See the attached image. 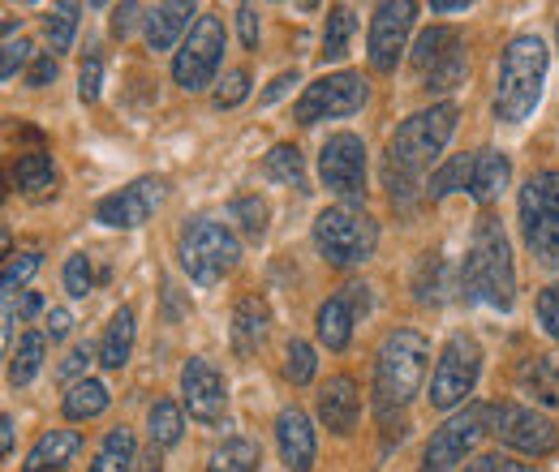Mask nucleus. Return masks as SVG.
Returning a JSON list of instances; mask_svg holds the SVG:
<instances>
[{"instance_id":"6ab92c4d","label":"nucleus","mask_w":559,"mask_h":472,"mask_svg":"<svg viewBox=\"0 0 559 472\" xmlns=\"http://www.w3.org/2000/svg\"><path fill=\"white\" fill-rule=\"evenodd\" d=\"M319 421L336 434V438H345L357 429V416H361V391H357V383H353L349 374H336V378H328L323 383V391H319Z\"/></svg>"},{"instance_id":"c85d7f7f","label":"nucleus","mask_w":559,"mask_h":472,"mask_svg":"<svg viewBox=\"0 0 559 472\" xmlns=\"http://www.w3.org/2000/svg\"><path fill=\"white\" fill-rule=\"evenodd\" d=\"M263 177L276 181V185H288L297 194H310L306 190V164H301V150L293 142H276L267 155H263Z\"/></svg>"},{"instance_id":"9d476101","label":"nucleus","mask_w":559,"mask_h":472,"mask_svg":"<svg viewBox=\"0 0 559 472\" xmlns=\"http://www.w3.org/2000/svg\"><path fill=\"white\" fill-rule=\"evenodd\" d=\"M224 48H228V31L215 13H203L194 22V31L186 35V44L173 52V82L186 90V95H199L207 90L219 73V61H224Z\"/></svg>"},{"instance_id":"a19ab883","label":"nucleus","mask_w":559,"mask_h":472,"mask_svg":"<svg viewBox=\"0 0 559 472\" xmlns=\"http://www.w3.org/2000/svg\"><path fill=\"white\" fill-rule=\"evenodd\" d=\"M35 270H39V254H35V250H26V254H9V258H4V270H0L4 301H13V296L35 279Z\"/></svg>"},{"instance_id":"f257e3e1","label":"nucleus","mask_w":559,"mask_h":472,"mask_svg":"<svg viewBox=\"0 0 559 472\" xmlns=\"http://www.w3.org/2000/svg\"><path fill=\"white\" fill-rule=\"evenodd\" d=\"M456 121H461V108L452 99H443L396 125V134L388 137V150H383V185L392 194V206L409 210L426 194L421 177H426V168L439 164L443 146L456 134Z\"/></svg>"},{"instance_id":"f03ea898","label":"nucleus","mask_w":559,"mask_h":472,"mask_svg":"<svg viewBox=\"0 0 559 472\" xmlns=\"http://www.w3.org/2000/svg\"><path fill=\"white\" fill-rule=\"evenodd\" d=\"M456 292L474 305H490L508 314L516 305V263H512V241L495 215H483L474 223V241L465 250V263L456 270Z\"/></svg>"},{"instance_id":"a18cd8bd","label":"nucleus","mask_w":559,"mask_h":472,"mask_svg":"<svg viewBox=\"0 0 559 472\" xmlns=\"http://www.w3.org/2000/svg\"><path fill=\"white\" fill-rule=\"evenodd\" d=\"M534 314H538V327L559 343V283H547L534 301Z\"/></svg>"},{"instance_id":"3c124183","label":"nucleus","mask_w":559,"mask_h":472,"mask_svg":"<svg viewBox=\"0 0 559 472\" xmlns=\"http://www.w3.org/2000/svg\"><path fill=\"white\" fill-rule=\"evenodd\" d=\"M57 73H61V65H57V57H52V52H39V57H35V65H31V77H26V82H31L35 90H39V86L57 82Z\"/></svg>"},{"instance_id":"2f4dec72","label":"nucleus","mask_w":559,"mask_h":472,"mask_svg":"<svg viewBox=\"0 0 559 472\" xmlns=\"http://www.w3.org/2000/svg\"><path fill=\"white\" fill-rule=\"evenodd\" d=\"M353 31H357V13H353L349 4H336V9H328V22H323V61H345L349 57V39Z\"/></svg>"},{"instance_id":"5fc2aeb1","label":"nucleus","mask_w":559,"mask_h":472,"mask_svg":"<svg viewBox=\"0 0 559 472\" xmlns=\"http://www.w3.org/2000/svg\"><path fill=\"white\" fill-rule=\"evenodd\" d=\"M39 310H44V296H39V292H22V301H17V314H22V318H35Z\"/></svg>"},{"instance_id":"0eeeda50","label":"nucleus","mask_w":559,"mask_h":472,"mask_svg":"<svg viewBox=\"0 0 559 472\" xmlns=\"http://www.w3.org/2000/svg\"><path fill=\"white\" fill-rule=\"evenodd\" d=\"M521 232H525V245L530 254L538 258V267L559 270V172L556 168H543L534 172L525 185H521Z\"/></svg>"},{"instance_id":"a211bd4d","label":"nucleus","mask_w":559,"mask_h":472,"mask_svg":"<svg viewBox=\"0 0 559 472\" xmlns=\"http://www.w3.org/2000/svg\"><path fill=\"white\" fill-rule=\"evenodd\" d=\"M199 17H203V13H199L194 4H186V0H168V4L146 9V17H142L146 48H151V52H173V48H181Z\"/></svg>"},{"instance_id":"5701e85b","label":"nucleus","mask_w":559,"mask_h":472,"mask_svg":"<svg viewBox=\"0 0 559 472\" xmlns=\"http://www.w3.org/2000/svg\"><path fill=\"white\" fill-rule=\"evenodd\" d=\"M134 339H139V318H134L130 305H121L108 318V331L99 339V365L104 370H126L130 356H134Z\"/></svg>"},{"instance_id":"1a4fd4ad","label":"nucleus","mask_w":559,"mask_h":472,"mask_svg":"<svg viewBox=\"0 0 559 472\" xmlns=\"http://www.w3.org/2000/svg\"><path fill=\"white\" fill-rule=\"evenodd\" d=\"M366 99H370V82H366L361 73H353V69L323 73V77H314V82L301 90V99L293 104V121H297L301 130H310V125H319V121H341V117L361 112Z\"/></svg>"},{"instance_id":"4d7b16f0","label":"nucleus","mask_w":559,"mask_h":472,"mask_svg":"<svg viewBox=\"0 0 559 472\" xmlns=\"http://www.w3.org/2000/svg\"><path fill=\"white\" fill-rule=\"evenodd\" d=\"M461 472H503V460L499 456H483V460H474V464H465Z\"/></svg>"},{"instance_id":"c756f323","label":"nucleus","mask_w":559,"mask_h":472,"mask_svg":"<svg viewBox=\"0 0 559 472\" xmlns=\"http://www.w3.org/2000/svg\"><path fill=\"white\" fill-rule=\"evenodd\" d=\"M44 356H48V336L44 331H26V336L17 339L13 356H9V383L13 387L35 383V374L44 370Z\"/></svg>"},{"instance_id":"79ce46f5","label":"nucleus","mask_w":559,"mask_h":472,"mask_svg":"<svg viewBox=\"0 0 559 472\" xmlns=\"http://www.w3.org/2000/svg\"><path fill=\"white\" fill-rule=\"evenodd\" d=\"M241 99H250V69H228L215 82V108H237Z\"/></svg>"},{"instance_id":"dca6fc26","label":"nucleus","mask_w":559,"mask_h":472,"mask_svg":"<svg viewBox=\"0 0 559 472\" xmlns=\"http://www.w3.org/2000/svg\"><path fill=\"white\" fill-rule=\"evenodd\" d=\"M181 408L194 421H203V425H215L224 416V408H228V383H224V374L211 365L207 356H190L181 365Z\"/></svg>"},{"instance_id":"603ef678","label":"nucleus","mask_w":559,"mask_h":472,"mask_svg":"<svg viewBox=\"0 0 559 472\" xmlns=\"http://www.w3.org/2000/svg\"><path fill=\"white\" fill-rule=\"evenodd\" d=\"M297 82H301V73H297V69H288V73H280L276 82H272V86H267V90L259 95V104H263V108H272V104H276V99H284V95H288V90H293Z\"/></svg>"},{"instance_id":"7c9ffc66","label":"nucleus","mask_w":559,"mask_h":472,"mask_svg":"<svg viewBox=\"0 0 559 472\" xmlns=\"http://www.w3.org/2000/svg\"><path fill=\"white\" fill-rule=\"evenodd\" d=\"M108 404H112V391H108L99 378H82L78 387L66 391V400H61L70 421H95V416L108 412Z\"/></svg>"},{"instance_id":"cd10ccee","label":"nucleus","mask_w":559,"mask_h":472,"mask_svg":"<svg viewBox=\"0 0 559 472\" xmlns=\"http://www.w3.org/2000/svg\"><path fill=\"white\" fill-rule=\"evenodd\" d=\"M516 383L525 396H534L543 404H559V365L551 356H525L516 370Z\"/></svg>"},{"instance_id":"de8ad7c7","label":"nucleus","mask_w":559,"mask_h":472,"mask_svg":"<svg viewBox=\"0 0 559 472\" xmlns=\"http://www.w3.org/2000/svg\"><path fill=\"white\" fill-rule=\"evenodd\" d=\"M31 61V44L17 35V39H4V65H0V77L4 82H13L17 77V69Z\"/></svg>"},{"instance_id":"4be33fe9","label":"nucleus","mask_w":559,"mask_h":472,"mask_svg":"<svg viewBox=\"0 0 559 472\" xmlns=\"http://www.w3.org/2000/svg\"><path fill=\"white\" fill-rule=\"evenodd\" d=\"M353 323H357V314H353L349 296L336 292V296H328V301L319 305V314H314V336H319V343H323L328 352H345L353 343Z\"/></svg>"},{"instance_id":"f8f14e48","label":"nucleus","mask_w":559,"mask_h":472,"mask_svg":"<svg viewBox=\"0 0 559 472\" xmlns=\"http://www.w3.org/2000/svg\"><path fill=\"white\" fill-rule=\"evenodd\" d=\"M319 181L345 206L366 203V142L349 130L328 137L319 146Z\"/></svg>"},{"instance_id":"7ed1b4c3","label":"nucleus","mask_w":559,"mask_h":472,"mask_svg":"<svg viewBox=\"0 0 559 472\" xmlns=\"http://www.w3.org/2000/svg\"><path fill=\"white\" fill-rule=\"evenodd\" d=\"M430 365V339L414 327L388 331L374 352V412L379 421H392V412H405L421 391Z\"/></svg>"},{"instance_id":"f704fd0d","label":"nucleus","mask_w":559,"mask_h":472,"mask_svg":"<svg viewBox=\"0 0 559 472\" xmlns=\"http://www.w3.org/2000/svg\"><path fill=\"white\" fill-rule=\"evenodd\" d=\"M465 77H469V57H465V44H456L439 65L426 73V90L430 95H448V90L465 86Z\"/></svg>"},{"instance_id":"20e7f679","label":"nucleus","mask_w":559,"mask_h":472,"mask_svg":"<svg viewBox=\"0 0 559 472\" xmlns=\"http://www.w3.org/2000/svg\"><path fill=\"white\" fill-rule=\"evenodd\" d=\"M547 44L538 35H516L503 48L499 61V86H495V121L503 125H525L534 108L543 104L547 86Z\"/></svg>"},{"instance_id":"864d4df0","label":"nucleus","mask_w":559,"mask_h":472,"mask_svg":"<svg viewBox=\"0 0 559 472\" xmlns=\"http://www.w3.org/2000/svg\"><path fill=\"white\" fill-rule=\"evenodd\" d=\"M139 13H142L139 4H117V9H112V35H117V39H126V35L134 31Z\"/></svg>"},{"instance_id":"72a5a7b5","label":"nucleus","mask_w":559,"mask_h":472,"mask_svg":"<svg viewBox=\"0 0 559 472\" xmlns=\"http://www.w3.org/2000/svg\"><path fill=\"white\" fill-rule=\"evenodd\" d=\"M469 177H474V155H456V159H448L439 172H430L426 198H430V203H443L448 194L469 190Z\"/></svg>"},{"instance_id":"c03bdc74","label":"nucleus","mask_w":559,"mask_h":472,"mask_svg":"<svg viewBox=\"0 0 559 472\" xmlns=\"http://www.w3.org/2000/svg\"><path fill=\"white\" fill-rule=\"evenodd\" d=\"M91 283H95L91 258H86V254H70V258H66V292H70L73 301H82V296L91 292Z\"/></svg>"},{"instance_id":"37998d69","label":"nucleus","mask_w":559,"mask_h":472,"mask_svg":"<svg viewBox=\"0 0 559 472\" xmlns=\"http://www.w3.org/2000/svg\"><path fill=\"white\" fill-rule=\"evenodd\" d=\"M91 361H95V348H91V343H73L70 352H66V361L57 365V378H61L66 387H78V383L86 378Z\"/></svg>"},{"instance_id":"423d86ee","label":"nucleus","mask_w":559,"mask_h":472,"mask_svg":"<svg viewBox=\"0 0 559 472\" xmlns=\"http://www.w3.org/2000/svg\"><path fill=\"white\" fill-rule=\"evenodd\" d=\"M177 263H181V270L199 288H211L228 270H237V263H241V241H237V232L228 223L186 219V228L177 232Z\"/></svg>"},{"instance_id":"9b49d317","label":"nucleus","mask_w":559,"mask_h":472,"mask_svg":"<svg viewBox=\"0 0 559 472\" xmlns=\"http://www.w3.org/2000/svg\"><path fill=\"white\" fill-rule=\"evenodd\" d=\"M483 434H490V404L461 408L456 416H448V421L430 434V443H426V451H421V472L461 469L465 456L478 447Z\"/></svg>"},{"instance_id":"13d9d810","label":"nucleus","mask_w":559,"mask_h":472,"mask_svg":"<svg viewBox=\"0 0 559 472\" xmlns=\"http://www.w3.org/2000/svg\"><path fill=\"white\" fill-rule=\"evenodd\" d=\"M134 472H164V460H159V451L151 447L146 456H139V464H134Z\"/></svg>"},{"instance_id":"052dcab7","label":"nucleus","mask_w":559,"mask_h":472,"mask_svg":"<svg viewBox=\"0 0 559 472\" xmlns=\"http://www.w3.org/2000/svg\"><path fill=\"white\" fill-rule=\"evenodd\" d=\"M503 472H530L525 464H512V460H503Z\"/></svg>"},{"instance_id":"412c9836","label":"nucleus","mask_w":559,"mask_h":472,"mask_svg":"<svg viewBox=\"0 0 559 472\" xmlns=\"http://www.w3.org/2000/svg\"><path fill=\"white\" fill-rule=\"evenodd\" d=\"M82 451V434L78 429H48L31 451L22 472H61L73 464V456Z\"/></svg>"},{"instance_id":"ddd939ff","label":"nucleus","mask_w":559,"mask_h":472,"mask_svg":"<svg viewBox=\"0 0 559 472\" xmlns=\"http://www.w3.org/2000/svg\"><path fill=\"white\" fill-rule=\"evenodd\" d=\"M490 434L508 447L521 451L530 460H543L559 447V425L551 416H543L538 408L525 404H490Z\"/></svg>"},{"instance_id":"09e8293b","label":"nucleus","mask_w":559,"mask_h":472,"mask_svg":"<svg viewBox=\"0 0 559 472\" xmlns=\"http://www.w3.org/2000/svg\"><path fill=\"white\" fill-rule=\"evenodd\" d=\"M237 31H241V44L254 52L259 48V9L254 4H241L237 9Z\"/></svg>"},{"instance_id":"6e6552de","label":"nucleus","mask_w":559,"mask_h":472,"mask_svg":"<svg viewBox=\"0 0 559 472\" xmlns=\"http://www.w3.org/2000/svg\"><path fill=\"white\" fill-rule=\"evenodd\" d=\"M483 378V343L469 336V331H456V336L443 343L439 361H435V374H430V408L448 412V408H461L474 387Z\"/></svg>"},{"instance_id":"58836bf2","label":"nucleus","mask_w":559,"mask_h":472,"mask_svg":"<svg viewBox=\"0 0 559 472\" xmlns=\"http://www.w3.org/2000/svg\"><path fill=\"white\" fill-rule=\"evenodd\" d=\"M443 270H448V258H443V254H426V258H421L418 279H414V292H418L421 305H439V301H443V292H448Z\"/></svg>"},{"instance_id":"2eb2a0df","label":"nucleus","mask_w":559,"mask_h":472,"mask_svg":"<svg viewBox=\"0 0 559 472\" xmlns=\"http://www.w3.org/2000/svg\"><path fill=\"white\" fill-rule=\"evenodd\" d=\"M164 198H168V181H164V177H139V181H130L126 190L99 198V203H95V219H99L104 228L134 232V228H142V223L164 206Z\"/></svg>"},{"instance_id":"b1692460","label":"nucleus","mask_w":559,"mask_h":472,"mask_svg":"<svg viewBox=\"0 0 559 472\" xmlns=\"http://www.w3.org/2000/svg\"><path fill=\"white\" fill-rule=\"evenodd\" d=\"M267 327H272L267 301H263V296H241L237 310H233V343H237V352H254V348H263Z\"/></svg>"},{"instance_id":"6e6d98bb","label":"nucleus","mask_w":559,"mask_h":472,"mask_svg":"<svg viewBox=\"0 0 559 472\" xmlns=\"http://www.w3.org/2000/svg\"><path fill=\"white\" fill-rule=\"evenodd\" d=\"M0 451H4V460H13V416L9 412L0 416Z\"/></svg>"},{"instance_id":"bb28decb","label":"nucleus","mask_w":559,"mask_h":472,"mask_svg":"<svg viewBox=\"0 0 559 472\" xmlns=\"http://www.w3.org/2000/svg\"><path fill=\"white\" fill-rule=\"evenodd\" d=\"M186 434V408L177 400H155L151 412H146V438L155 451H173Z\"/></svg>"},{"instance_id":"39448f33","label":"nucleus","mask_w":559,"mask_h":472,"mask_svg":"<svg viewBox=\"0 0 559 472\" xmlns=\"http://www.w3.org/2000/svg\"><path fill=\"white\" fill-rule=\"evenodd\" d=\"M314 250L323 254L328 267H361L379 250V223L361 206H323L314 215Z\"/></svg>"},{"instance_id":"a878e982","label":"nucleus","mask_w":559,"mask_h":472,"mask_svg":"<svg viewBox=\"0 0 559 472\" xmlns=\"http://www.w3.org/2000/svg\"><path fill=\"white\" fill-rule=\"evenodd\" d=\"M13 185L26 194V198H44L57 190V164L48 150H26L13 159Z\"/></svg>"},{"instance_id":"c9c22d12","label":"nucleus","mask_w":559,"mask_h":472,"mask_svg":"<svg viewBox=\"0 0 559 472\" xmlns=\"http://www.w3.org/2000/svg\"><path fill=\"white\" fill-rule=\"evenodd\" d=\"M456 44H461L456 31H448V26H430L426 35H418V44H414V69H418V73H430V69L439 65Z\"/></svg>"},{"instance_id":"ea45409f","label":"nucleus","mask_w":559,"mask_h":472,"mask_svg":"<svg viewBox=\"0 0 559 472\" xmlns=\"http://www.w3.org/2000/svg\"><path fill=\"white\" fill-rule=\"evenodd\" d=\"M314 374H319L314 348H310L306 339H288V348H284V378H288L293 387H306Z\"/></svg>"},{"instance_id":"4c0bfd02","label":"nucleus","mask_w":559,"mask_h":472,"mask_svg":"<svg viewBox=\"0 0 559 472\" xmlns=\"http://www.w3.org/2000/svg\"><path fill=\"white\" fill-rule=\"evenodd\" d=\"M78 22H82V9H78V4H52V9H48L44 31H48V44H52V57H57V52H70L73 48Z\"/></svg>"},{"instance_id":"393cba45","label":"nucleus","mask_w":559,"mask_h":472,"mask_svg":"<svg viewBox=\"0 0 559 472\" xmlns=\"http://www.w3.org/2000/svg\"><path fill=\"white\" fill-rule=\"evenodd\" d=\"M134 464H139V438H134L130 425H117V429L104 434V443H99L95 460L86 464V472H134Z\"/></svg>"},{"instance_id":"4468645a","label":"nucleus","mask_w":559,"mask_h":472,"mask_svg":"<svg viewBox=\"0 0 559 472\" xmlns=\"http://www.w3.org/2000/svg\"><path fill=\"white\" fill-rule=\"evenodd\" d=\"M414 17H418V4H409V0L374 4L370 35H366V57H370L374 73H392V69L401 65V57L409 48V35H414Z\"/></svg>"},{"instance_id":"49530a36","label":"nucleus","mask_w":559,"mask_h":472,"mask_svg":"<svg viewBox=\"0 0 559 472\" xmlns=\"http://www.w3.org/2000/svg\"><path fill=\"white\" fill-rule=\"evenodd\" d=\"M99 86H104V61L99 57H86L82 73H78V99L82 104H95L99 99Z\"/></svg>"},{"instance_id":"f3484780","label":"nucleus","mask_w":559,"mask_h":472,"mask_svg":"<svg viewBox=\"0 0 559 472\" xmlns=\"http://www.w3.org/2000/svg\"><path fill=\"white\" fill-rule=\"evenodd\" d=\"M276 451L280 464L288 472H310L319 460V438H314V421L306 408H284L276 416Z\"/></svg>"},{"instance_id":"e433bc0d","label":"nucleus","mask_w":559,"mask_h":472,"mask_svg":"<svg viewBox=\"0 0 559 472\" xmlns=\"http://www.w3.org/2000/svg\"><path fill=\"white\" fill-rule=\"evenodd\" d=\"M233 223H241V232L250 237V241H263L267 237V223H272V206L263 194H241L237 203H233Z\"/></svg>"},{"instance_id":"8fccbe9b","label":"nucleus","mask_w":559,"mask_h":472,"mask_svg":"<svg viewBox=\"0 0 559 472\" xmlns=\"http://www.w3.org/2000/svg\"><path fill=\"white\" fill-rule=\"evenodd\" d=\"M73 331V314L66 305H57V310H48V318H44V336L52 339V343H61V339Z\"/></svg>"},{"instance_id":"aec40b11","label":"nucleus","mask_w":559,"mask_h":472,"mask_svg":"<svg viewBox=\"0 0 559 472\" xmlns=\"http://www.w3.org/2000/svg\"><path fill=\"white\" fill-rule=\"evenodd\" d=\"M508 181H512V159L503 155V150H495V146H483L478 155H474V177H469V198L483 206H495L499 203V194L508 190Z\"/></svg>"},{"instance_id":"bf43d9fd","label":"nucleus","mask_w":559,"mask_h":472,"mask_svg":"<svg viewBox=\"0 0 559 472\" xmlns=\"http://www.w3.org/2000/svg\"><path fill=\"white\" fill-rule=\"evenodd\" d=\"M430 9H435V13H465L469 4H465V0H435Z\"/></svg>"},{"instance_id":"473e14b6","label":"nucleus","mask_w":559,"mask_h":472,"mask_svg":"<svg viewBox=\"0 0 559 472\" xmlns=\"http://www.w3.org/2000/svg\"><path fill=\"white\" fill-rule=\"evenodd\" d=\"M263 456L250 438H224L215 451H211V472H259Z\"/></svg>"}]
</instances>
